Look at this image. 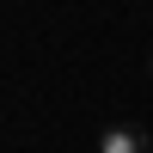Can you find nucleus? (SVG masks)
Masks as SVG:
<instances>
[{
  "mask_svg": "<svg viewBox=\"0 0 153 153\" xmlns=\"http://www.w3.org/2000/svg\"><path fill=\"white\" fill-rule=\"evenodd\" d=\"M98 153H153V141H147L141 123H110L98 135Z\"/></svg>",
  "mask_w": 153,
  "mask_h": 153,
  "instance_id": "nucleus-1",
  "label": "nucleus"
},
{
  "mask_svg": "<svg viewBox=\"0 0 153 153\" xmlns=\"http://www.w3.org/2000/svg\"><path fill=\"white\" fill-rule=\"evenodd\" d=\"M147 74H153V61H147Z\"/></svg>",
  "mask_w": 153,
  "mask_h": 153,
  "instance_id": "nucleus-2",
  "label": "nucleus"
}]
</instances>
